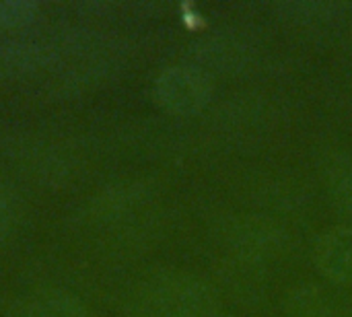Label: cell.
<instances>
[{
	"label": "cell",
	"instance_id": "cell-1",
	"mask_svg": "<svg viewBox=\"0 0 352 317\" xmlns=\"http://www.w3.org/2000/svg\"><path fill=\"white\" fill-rule=\"evenodd\" d=\"M200 287L182 274H157L144 281L130 301V317H198Z\"/></svg>",
	"mask_w": 352,
	"mask_h": 317
},
{
	"label": "cell",
	"instance_id": "cell-2",
	"mask_svg": "<svg viewBox=\"0 0 352 317\" xmlns=\"http://www.w3.org/2000/svg\"><path fill=\"white\" fill-rule=\"evenodd\" d=\"M157 103L179 116L200 111L212 97V78L198 66H169L153 85Z\"/></svg>",
	"mask_w": 352,
	"mask_h": 317
},
{
	"label": "cell",
	"instance_id": "cell-3",
	"mask_svg": "<svg viewBox=\"0 0 352 317\" xmlns=\"http://www.w3.org/2000/svg\"><path fill=\"white\" fill-rule=\"evenodd\" d=\"M60 52L54 43L37 39H8L0 43V80L23 78L58 64Z\"/></svg>",
	"mask_w": 352,
	"mask_h": 317
},
{
	"label": "cell",
	"instance_id": "cell-4",
	"mask_svg": "<svg viewBox=\"0 0 352 317\" xmlns=\"http://www.w3.org/2000/svg\"><path fill=\"white\" fill-rule=\"evenodd\" d=\"M314 258L324 276L338 285L352 287V229L334 227L320 235Z\"/></svg>",
	"mask_w": 352,
	"mask_h": 317
},
{
	"label": "cell",
	"instance_id": "cell-5",
	"mask_svg": "<svg viewBox=\"0 0 352 317\" xmlns=\"http://www.w3.org/2000/svg\"><path fill=\"white\" fill-rule=\"evenodd\" d=\"M14 317H93L87 305L64 289H39L16 301Z\"/></svg>",
	"mask_w": 352,
	"mask_h": 317
},
{
	"label": "cell",
	"instance_id": "cell-6",
	"mask_svg": "<svg viewBox=\"0 0 352 317\" xmlns=\"http://www.w3.org/2000/svg\"><path fill=\"white\" fill-rule=\"evenodd\" d=\"M39 2L35 0H0V27H23L37 19Z\"/></svg>",
	"mask_w": 352,
	"mask_h": 317
},
{
	"label": "cell",
	"instance_id": "cell-7",
	"mask_svg": "<svg viewBox=\"0 0 352 317\" xmlns=\"http://www.w3.org/2000/svg\"><path fill=\"white\" fill-rule=\"evenodd\" d=\"M19 219H21L19 196L10 188L0 186V241L6 239L16 229Z\"/></svg>",
	"mask_w": 352,
	"mask_h": 317
},
{
	"label": "cell",
	"instance_id": "cell-8",
	"mask_svg": "<svg viewBox=\"0 0 352 317\" xmlns=\"http://www.w3.org/2000/svg\"><path fill=\"white\" fill-rule=\"evenodd\" d=\"M336 196L349 210H352V167L336 179Z\"/></svg>",
	"mask_w": 352,
	"mask_h": 317
}]
</instances>
